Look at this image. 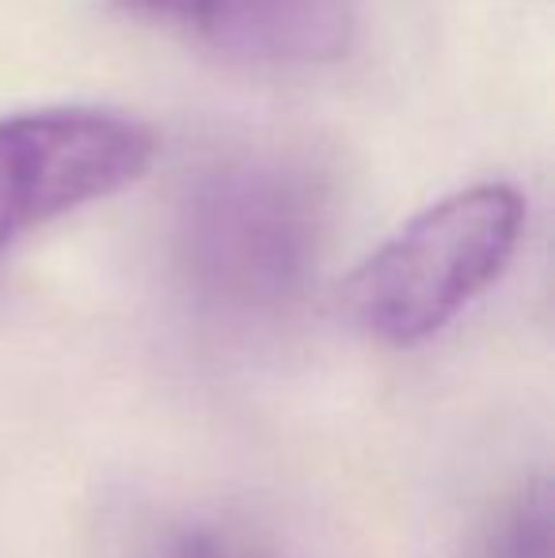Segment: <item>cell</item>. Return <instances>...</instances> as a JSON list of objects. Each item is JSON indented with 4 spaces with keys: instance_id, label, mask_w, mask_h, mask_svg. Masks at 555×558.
Instances as JSON below:
<instances>
[{
    "instance_id": "2",
    "label": "cell",
    "mask_w": 555,
    "mask_h": 558,
    "mask_svg": "<svg viewBox=\"0 0 555 558\" xmlns=\"http://www.w3.org/2000/svg\"><path fill=\"white\" fill-rule=\"evenodd\" d=\"M526 221V194L503 179L445 194L358 266L350 316L381 345L430 342L510 270Z\"/></svg>"
},
{
    "instance_id": "5",
    "label": "cell",
    "mask_w": 555,
    "mask_h": 558,
    "mask_svg": "<svg viewBox=\"0 0 555 558\" xmlns=\"http://www.w3.org/2000/svg\"><path fill=\"white\" fill-rule=\"evenodd\" d=\"M475 558H552V494L548 483H526L483 532Z\"/></svg>"
},
{
    "instance_id": "1",
    "label": "cell",
    "mask_w": 555,
    "mask_h": 558,
    "mask_svg": "<svg viewBox=\"0 0 555 558\" xmlns=\"http://www.w3.org/2000/svg\"><path fill=\"white\" fill-rule=\"evenodd\" d=\"M327 240V191L286 156H232L183 186L171 217V270L202 319L270 327L297 308Z\"/></svg>"
},
{
    "instance_id": "3",
    "label": "cell",
    "mask_w": 555,
    "mask_h": 558,
    "mask_svg": "<svg viewBox=\"0 0 555 558\" xmlns=\"http://www.w3.org/2000/svg\"><path fill=\"white\" fill-rule=\"evenodd\" d=\"M156 133L141 118L61 104L0 118V255L35 228L145 179Z\"/></svg>"
},
{
    "instance_id": "4",
    "label": "cell",
    "mask_w": 555,
    "mask_h": 558,
    "mask_svg": "<svg viewBox=\"0 0 555 558\" xmlns=\"http://www.w3.org/2000/svg\"><path fill=\"white\" fill-rule=\"evenodd\" d=\"M130 20L202 38L225 58L278 69L342 61L358 38L354 0H107Z\"/></svg>"
},
{
    "instance_id": "6",
    "label": "cell",
    "mask_w": 555,
    "mask_h": 558,
    "mask_svg": "<svg viewBox=\"0 0 555 558\" xmlns=\"http://www.w3.org/2000/svg\"><path fill=\"white\" fill-rule=\"evenodd\" d=\"M153 558H281V555L263 547L260 539L229 529V524L191 521V524L171 529L168 536L156 544Z\"/></svg>"
}]
</instances>
